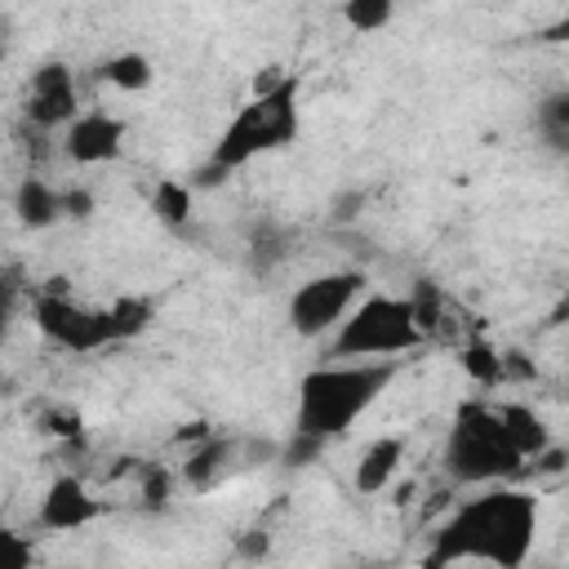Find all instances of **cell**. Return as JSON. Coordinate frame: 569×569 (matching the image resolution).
Returning <instances> with one entry per match:
<instances>
[{"label":"cell","mask_w":569,"mask_h":569,"mask_svg":"<svg viewBox=\"0 0 569 569\" xmlns=\"http://www.w3.org/2000/svg\"><path fill=\"white\" fill-rule=\"evenodd\" d=\"M400 360H325L298 378V405H293V431L316 440L347 436L378 396L396 382Z\"/></svg>","instance_id":"3"},{"label":"cell","mask_w":569,"mask_h":569,"mask_svg":"<svg viewBox=\"0 0 569 569\" xmlns=\"http://www.w3.org/2000/svg\"><path fill=\"white\" fill-rule=\"evenodd\" d=\"M422 342L405 293H365L329 333L333 360H400Z\"/></svg>","instance_id":"5"},{"label":"cell","mask_w":569,"mask_h":569,"mask_svg":"<svg viewBox=\"0 0 569 569\" xmlns=\"http://www.w3.org/2000/svg\"><path fill=\"white\" fill-rule=\"evenodd\" d=\"M280 258H284V236H280L276 227H258L253 249H249L253 271H267V267H271V262H280Z\"/></svg>","instance_id":"25"},{"label":"cell","mask_w":569,"mask_h":569,"mask_svg":"<svg viewBox=\"0 0 569 569\" xmlns=\"http://www.w3.org/2000/svg\"><path fill=\"white\" fill-rule=\"evenodd\" d=\"M440 467L462 489L511 485L516 476H525V458L507 440L493 400H462L453 409V422H449L445 449H440Z\"/></svg>","instance_id":"4"},{"label":"cell","mask_w":569,"mask_h":569,"mask_svg":"<svg viewBox=\"0 0 569 569\" xmlns=\"http://www.w3.org/2000/svg\"><path fill=\"white\" fill-rule=\"evenodd\" d=\"M236 467H240V436L209 431V436H204L196 449H187V458L178 462V480H182L191 493H209V489L222 485Z\"/></svg>","instance_id":"11"},{"label":"cell","mask_w":569,"mask_h":569,"mask_svg":"<svg viewBox=\"0 0 569 569\" xmlns=\"http://www.w3.org/2000/svg\"><path fill=\"white\" fill-rule=\"evenodd\" d=\"M98 76H102L111 89H120V93H142V89L156 80V67H151V58H147L142 49H124V53H111V58L98 67Z\"/></svg>","instance_id":"18"},{"label":"cell","mask_w":569,"mask_h":569,"mask_svg":"<svg viewBox=\"0 0 569 569\" xmlns=\"http://www.w3.org/2000/svg\"><path fill=\"white\" fill-rule=\"evenodd\" d=\"M409 311H413V325L418 333H436L440 320H445V298H440V284L436 280H413V293H409Z\"/></svg>","instance_id":"20"},{"label":"cell","mask_w":569,"mask_h":569,"mask_svg":"<svg viewBox=\"0 0 569 569\" xmlns=\"http://www.w3.org/2000/svg\"><path fill=\"white\" fill-rule=\"evenodd\" d=\"M18 293H22V284H18V271H0V347L9 342V329H13V316H18Z\"/></svg>","instance_id":"26"},{"label":"cell","mask_w":569,"mask_h":569,"mask_svg":"<svg viewBox=\"0 0 569 569\" xmlns=\"http://www.w3.org/2000/svg\"><path fill=\"white\" fill-rule=\"evenodd\" d=\"M458 365H462V373H467L480 391H493V387L507 382V373H502V347L489 342L485 333H471V338L458 347Z\"/></svg>","instance_id":"15"},{"label":"cell","mask_w":569,"mask_h":569,"mask_svg":"<svg viewBox=\"0 0 569 569\" xmlns=\"http://www.w3.org/2000/svg\"><path fill=\"white\" fill-rule=\"evenodd\" d=\"M22 116L27 124H36L40 133H53V129H67L76 116H80V89H76V76L67 62L49 58L31 71L27 80V93H22Z\"/></svg>","instance_id":"8"},{"label":"cell","mask_w":569,"mask_h":569,"mask_svg":"<svg viewBox=\"0 0 569 569\" xmlns=\"http://www.w3.org/2000/svg\"><path fill=\"white\" fill-rule=\"evenodd\" d=\"M58 142H62V156L76 169H98V164H111V160L124 156L129 124L107 107H80V116L62 129Z\"/></svg>","instance_id":"9"},{"label":"cell","mask_w":569,"mask_h":569,"mask_svg":"<svg viewBox=\"0 0 569 569\" xmlns=\"http://www.w3.org/2000/svg\"><path fill=\"white\" fill-rule=\"evenodd\" d=\"M565 467H569V453H565V445H556V440H551L542 453H533V458L525 462V471H533V476H560Z\"/></svg>","instance_id":"31"},{"label":"cell","mask_w":569,"mask_h":569,"mask_svg":"<svg viewBox=\"0 0 569 569\" xmlns=\"http://www.w3.org/2000/svg\"><path fill=\"white\" fill-rule=\"evenodd\" d=\"M102 316H107L111 342L120 347V342H133L138 333H147V325L156 320V302L142 298V293H120V298H111V302L102 307Z\"/></svg>","instance_id":"16"},{"label":"cell","mask_w":569,"mask_h":569,"mask_svg":"<svg viewBox=\"0 0 569 569\" xmlns=\"http://www.w3.org/2000/svg\"><path fill=\"white\" fill-rule=\"evenodd\" d=\"M102 516V498L76 476V471H58L36 507V529L44 533H76L84 525H93Z\"/></svg>","instance_id":"10"},{"label":"cell","mask_w":569,"mask_h":569,"mask_svg":"<svg viewBox=\"0 0 569 569\" xmlns=\"http://www.w3.org/2000/svg\"><path fill=\"white\" fill-rule=\"evenodd\" d=\"M236 556L249 565H262L271 556V533L267 529H240L236 533Z\"/></svg>","instance_id":"29"},{"label":"cell","mask_w":569,"mask_h":569,"mask_svg":"<svg viewBox=\"0 0 569 569\" xmlns=\"http://www.w3.org/2000/svg\"><path fill=\"white\" fill-rule=\"evenodd\" d=\"M4 53H9V44H4V22H0V62H4Z\"/></svg>","instance_id":"32"},{"label":"cell","mask_w":569,"mask_h":569,"mask_svg":"<svg viewBox=\"0 0 569 569\" xmlns=\"http://www.w3.org/2000/svg\"><path fill=\"white\" fill-rule=\"evenodd\" d=\"M13 218L27 227V231H49L62 222V200H58V187L40 173H27L18 187H13Z\"/></svg>","instance_id":"13"},{"label":"cell","mask_w":569,"mask_h":569,"mask_svg":"<svg viewBox=\"0 0 569 569\" xmlns=\"http://www.w3.org/2000/svg\"><path fill=\"white\" fill-rule=\"evenodd\" d=\"M320 453H325V440H316V436H302V431H289L284 440H280V458L276 462H284V467H311V462H320Z\"/></svg>","instance_id":"23"},{"label":"cell","mask_w":569,"mask_h":569,"mask_svg":"<svg viewBox=\"0 0 569 569\" xmlns=\"http://www.w3.org/2000/svg\"><path fill=\"white\" fill-rule=\"evenodd\" d=\"M31 320H36V329L44 333V342H53V347L67 351V356H93V351H102V347H116L102 307L76 302V298L62 289V280H49L44 289H36V298H31Z\"/></svg>","instance_id":"7"},{"label":"cell","mask_w":569,"mask_h":569,"mask_svg":"<svg viewBox=\"0 0 569 569\" xmlns=\"http://www.w3.org/2000/svg\"><path fill=\"white\" fill-rule=\"evenodd\" d=\"M365 271L356 267H338V271H320L307 276L302 284H293L289 302H284V320L298 338H329L342 316L365 298Z\"/></svg>","instance_id":"6"},{"label":"cell","mask_w":569,"mask_h":569,"mask_svg":"<svg viewBox=\"0 0 569 569\" xmlns=\"http://www.w3.org/2000/svg\"><path fill=\"white\" fill-rule=\"evenodd\" d=\"M280 458V440L271 436H240V467H267Z\"/></svg>","instance_id":"27"},{"label":"cell","mask_w":569,"mask_h":569,"mask_svg":"<svg viewBox=\"0 0 569 569\" xmlns=\"http://www.w3.org/2000/svg\"><path fill=\"white\" fill-rule=\"evenodd\" d=\"M58 200H62V218H71V222H89L93 209H98V200H93L89 187H62Z\"/></svg>","instance_id":"28"},{"label":"cell","mask_w":569,"mask_h":569,"mask_svg":"<svg viewBox=\"0 0 569 569\" xmlns=\"http://www.w3.org/2000/svg\"><path fill=\"white\" fill-rule=\"evenodd\" d=\"M533 124H538V133L547 138V147L565 156V151H569V89L542 93L538 107H533Z\"/></svg>","instance_id":"19"},{"label":"cell","mask_w":569,"mask_h":569,"mask_svg":"<svg viewBox=\"0 0 569 569\" xmlns=\"http://www.w3.org/2000/svg\"><path fill=\"white\" fill-rule=\"evenodd\" d=\"M538 538V498L520 485H489L476 498L458 502L431 533L422 551V569L453 565H489V569H525Z\"/></svg>","instance_id":"1"},{"label":"cell","mask_w":569,"mask_h":569,"mask_svg":"<svg viewBox=\"0 0 569 569\" xmlns=\"http://www.w3.org/2000/svg\"><path fill=\"white\" fill-rule=\"evenodd\" d=\"M493 409H498V422H502L507 440L516 445V453H520L525 462L551 445V431H547V422H542V413H538L533 405H520V400H498Z\"/></svg>","instance_id":"14"},{"label":"cell","mask_w":569,"mask_h":569,"mask_svg":"<svg viewBox=\"0 0 569 569\" xmlns=\"http://www.w3.org/2000/svg\"><path fill=\"white\" fill-rule=\"evenodd\" d=\"M147 204H151V213H156V222H160V227H169V231H182V227L191 222V204H196V191L187 187V178H160V182L151 187Z\"/></svg>","instance_id":"17"},{"label":"cell","mask_w":569,"mask_h":569,"mask_svg":"<svg viewBox=\"0 0 569 569\" xmlns=\"http://www.w3.org/2000/svg\"><path fill=\"white\" fill-rule=\"evenodd\" d=\"M44 431H53V436H62V440H80V431H84V422H80V413L76 409H44Z\"/></svg>","instance_id":"30"},{"label":"cell","mask_w":569,"mask_h":569,"mask_svg":"<svg viewBox=\"0 0 569 569\" xmlns=\"http://www.w3.org/2000/svg\"><path fill=\"white\" fill-rule=\"evenodd\" d=\"M400 462H405V436H378V440H369L365 453L351 467V489L360 498H378L382 489H391Z\"/></svg>","instance_id":"12"},{"label":"cell","mask_w":569,"mask_h":569,"mask_svg":"<svg viewBox=\"0 0 569 569\" xmlns=\"http://www.w3.org/2000/svg\"><path fill=\"white\" fill-rule=\"evenodd\" d=\"M347 569H382V565H347Z\"/></svg>","instance_id":"33"},{"label":"cell","mask_w":569,"mask_h":569,"mask_svg":"<svg viewBox=\"0 0 569 569\" xmlns=\"http://www.w3.org/2000/svg\"><path fill=\"white\" fill-rule=\"evenodd\" d=\"M338 13H342V22L351 31H365L369 36V31H382L396 18V4L391 0H347Z\"/></svg>","instance_id":"21"},{"label":"cell","mask_w":569,"mask_h":569,"mask_svg":"<svg viewBox=\"0 0 569 569\" xmlns=\"http://www.w3.org/2000/svg\"><path fill=\"white\" fill-rule=\"evenodd\" d=\"M298 89H302V80L298 76H284L280 67H276V76H262L258 89L231 111V120L213 138L204 169H213L227 182L236 169H244V164H253V160H262L271 151L293 147L298 133H302Z\"/></svg>","instance_id":"2"},{"label":"cell","mask_w":569,"mask_h":569,"mask_svg":"<svg viewBox=\"0 0 569 569\" xmlns=\"http://www.w3.org/2000/svg\"><path fill=\"white\" fill-rule=\"evenodd\" d=\"M0 569H36V542L31 533L0 520Z\"/></svg>","instance_id":"22"},{"label":"cell","mask_w":569,"mask_h":569,"mask_svg":"<svg viewBox=\"0 0 569 569\" xmlns=\"http://www.w3.org/2000/svg\"><path fill=\"white\" fill-rule=\"evenodd\" d=\"M169 493H173V471L160 467V462H147L142 467V507L147 511H164Z\"/></svg>","instance_id":"24"}]
</instances>
